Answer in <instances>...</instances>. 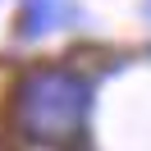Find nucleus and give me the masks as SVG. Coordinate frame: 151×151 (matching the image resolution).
<instances>
[{"mask_svg": "<svg viewBox=\"0 0 151 151\" xmlns=\"http://www.w3.org/2000/svg\"><path fill=\"white\" fill-rule=\"evenodd\" d=\"M55 23V0H28L23 9V32H41Z\"/></svg>", "mask_w": 151, "mask_h": 151, "instance_id": "2", "label": "nucleus"}, {"mask_svg": "<svg viewBox=\"0 0 151 151\" xmlns=\"http://www.w3.org/2000/svg\"><path fill=\"white\" fill-rule=\"evenodd\" d=\"M87 83L69 69H41L28 83L19 87V105H14V119H19L23 137L41 142V147H69L78 142L87 124Z\"/></svg>", "mask_w": 151, "mask_h": 151, "instance_id": "1", "label": "nucleus"}]
</instances>
